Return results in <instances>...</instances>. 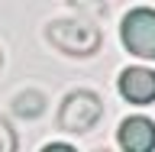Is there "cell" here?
<instances>
[{"label": "cell", "instance_id": "1", "mask_svg": "<svg viewBox=\"0 0 155 152\" xmlns=\"http://www.w3.org/2000/svg\"><path fill=\"white\" fill-rule=\"evenodd\" d=\"M45 39L58 52L74 55V58L97 55V49H100V32L91 23H81V19H58V23H52L45 29Z\"/></svg>", "mask_w": 155, "mask_h": 152}, {"label": "cell", "instance_id": "5", "mask_svg": "<svg viewBox=\"0 0 155 152\" xmlns=\"http://www.w3.org/2000/svg\"><path fill=\"white\" fill-rule=\"evenodd\" d=\"M120 94L129 100V104H152L155 100V71L136 65V68H126L120 75Z\"/></svg>", "mask_w": 155, "mask_h": 152}, {"label": "cell", "instance_id": "6", "mask_svg": "<svg viewBox=\"0 0 155 152\" xmlns=\"http://www.w3.org/2000/svg\"><path fill=\"white\" fill-rule=\"evenodd\" d=\"M42 107H45V100H42V94H36V91H29V94H19L16 97V110L19 117H39L42 113Z\"/></svg>", "mask_w": 155, "mask_h": 152}, {"label": "cell", "instance_id": "8", "mask_svg": "<svg viewBox=\"0 0 155 152\" xmlns=\"http://www.w3.org/2000/svg\"><path fill=\"white\" fill-rule=\"evenodd\" d=\"M42 152H78L74 146H68V143H52V146H45Z\"/></svg>", "mask_w": 155, "mask_h": 152}, {"label": "cell", "instance_id": "9", "mask_svg": "<svg viewBox=\"0 0 155 152\" xmlns=\"http://www.w3.org/2000/svg\"><path fill=\"white\" fill-rule=\"evenodd\" d=\"M100 152H110V149H100Z\"/></svg>", "mask_w": 155, "mask_h": 152}, {"label": "cell", "instance_id": "2", "mask_svg": "<svg viewBox=\"0 0 155 152\" xmlns=\"http://www.w3.org/2000/svg\"><path fill=\"white\" fill-rule=\"evenodd\" d=\"M104 117V104L94 91H74L61 100V110H58V126L65 133H91L97 126V120Z\"/></svg>", "mask_w": 155, "mask_h": 152}, {"label": "cell", "instance_id": "10", "mask_svg": "<svg viewBox=\"0 0 155 152\" xmlns=\"http://www.w3.org/2000/svg\"><path fill=\"white\" fill-rule=\"evenodd\" d=\"M0 65H3V58H0Z\"/></svg>", "mask_w": 155, "mask_h": 152}, {"label": "cell", "instance_id": "4", "mask_svg": "<svg viewBox=\"0 0 155 152\" xmlns=\"http://www.w3.org/2000/svg\"><path fill=\"white\" fill-rule=\"evenodd\" d=\"M116 136L123 152H155V123L149 117H126Z\"/></svg>", "mask_w": 155, "mask_h": 152}, {"label": "cell", "instance_id": "3", "mask_svg": "<svg viewBox=\"0 0 155 152\" xmlns=\"http://www.w3.org/2000/svg\"><path fill=\"white\" fill-rule=\"evenodd\" d=\"M123 46L133 55L155 62V10L136 7L123 16Z\"/></svg>", "mask_w": 155, "mask_h": 152}, {"label": "cell", "instance_id": "7", "mask_svg": "<svg viewBox=\"0 0 155 152\" xmlns=\"http://www.w3.org/2000/svg\"><path fill=\"white\" fill-rule=\"evenodd\" d=\"M0 152H16V133L7 120H0Z\"/></svg>", "mask_w": 155, "mask_h": 152}]
</instances>
